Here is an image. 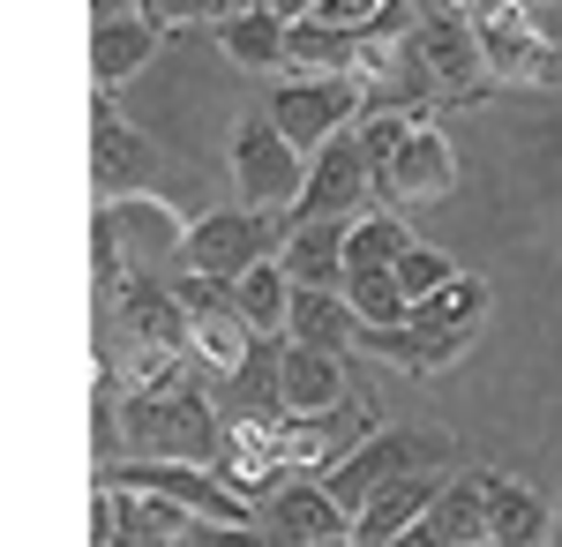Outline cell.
Segmentation results:
<instances>
[{
    "label": "cell",
    "instance_id": "1",
    "mask_svg": "<svg viewBox=\"0 0 562 547\" xmlns=\"http://www.w3.org/2000/svg\"><path fill=\"white\" fill-rule=\"evenodd\" d=\"M435 465H450V435H442V427H375V435H360L346 458L323 472V495L346 510V517H360L383 488L420 480Z\"/></svg>",
    "mask_w": 562,
    "mask_h": 547
},
{
    "label": "cell",
    "instance_id": "2",
    "mask_svg": "<svg viewBox=\"0 0 562 547\" xmlns=\"http://www.w3.org/2000/svg\"><path fill=\"white\" fill-rule=\"evenodd\" d=\"M113 435H121L128 458H143V465H211L225 421H217L195 390H180V398H128L121 421H113Z\"/></svg>",
    "mask_w": 562,
    "mask_h": 547
},
{
    "label": "cell",
    "instance_id": "3",
    "mask_svg": "<svg viewBox=\"0 0 562 547\" xmlns=\"http://www.w3.org/2000/svg\"><path fill=\"white\" fill-rule=\"evenodd\" d=\"M405 76H413V90H428V98H450V105H480L487 98V68H480V45L473 31L450 15V8H435V15H420L413 31H405Z\"/></svg>",
    "mask_w": 562,
    "mask_h": 547
},
{
    "label": "cell",
    "instance_id": "4",
    "mask_svg": "<svg viewBox=\"0 0 562 547\" xmlns=\"http://www.w3.org/2000/svg\"><path fill=\"white\" fill-rule=\"evenodd\" d=\"M360 105H368V83L360 76H293V83L270 90V113L262 121L278 127L301 158H315L330 135H346L360 121Z\"/></svg>",
    "mask_w": 562,
    "mask_h": 547
},
{
    "label": "cell",
    "instance_id": "5",
    "mask_svg": "<svg viewBox=\"0 0 562 547\" xmlns=\"http://www.w3.org/2000/svg\"><path fill=\"white\" fill-rule=\"evenodd\" d=\"M98 233L121 248L128 278H158L166 286L180 263H188V225L158 196H113V203H98Z\"/></svg>",
    "mask_w": 562,
    "mask_h": 547
},
{
    "label": "cell",
    "instance_id": "6",
    "mask_svg": "<svg viewBox=\"0 0 562 547\" xmlns=\"http://www.w3.org/2000/svg\"><path fill=\"white\" fill-rule=\"evenodd\" d=\"M233 180H240V211H256V217L293 211L307 188V158L270 121L240 113V127H233Z\"/></svg>",
    "mask_w": 562,
    "mask_h": 547
},
{
    "label": "cell",
    "instance_id": "7",
    "mask_svg": "<svg viewBox=\"0 0 562 547\" xmlns=\"http://www.w3.org/2000/svg\"><path fill=\"white\" fill-rule=\"evenodd\" d=\"M173 300H180V323H188V353L203 368H217V376H240L256 331L240 323L233 286H217V278H173Z\"/></svg>",
    "mask_w": 562,
    "mask_h": 547
},
{
    "label": "cell",
    "instance_id": "8",
    "mask_svg": "<svg viewBox=\"0 0 562 547\" xmlns=\"http://www.w3.org/2000/svg\"><path fill=\"white\" fill-rule=\"evenodd\" d=\"M278 248V225L256 211H203L188 225V278H217L233 286L240 270H256L262 255Z\"/></svg>",
    "mask_w": 562,
    "mask_h": 547
},
{
    "label": "cell",
    "instance_id": "9",
    "mask_svg": "<svg viewBox=\"0 0 562 547\" xmlns=\"http://www.w3.org/2000/svg\"><path fill=\"white\" fill-rule=\"evenodd\" d=\"M368 188H383L390 203H442V196L458 188V150H450V135L435 121L413 127L383 166L368 172Z\"/></svg>",
    "mask_w": 562,
    "mask_h": 547
},
{
    "label": "cell",
    "instance_id": "10",
    "mask_svg": "<svg viewBox=\"0 0 562 547\" xmlns=\"http://www.w3.org/2000/svg\"><path fill=\"white\" fill-rule=\"evenodd\" d=\"M150 166H158L150 135L121 121L113 98H98V105H90V188H98L105 203H113V196H143Z\"/></svg>",
    "mask_w": 562,
    "mask_h": 547
},
{
    "label": "cell",
    "instance_id": "11",
    "mask_svg": "<svg viewBox=\"0 0 562 547\" xmlns=\"http://www.w3.org/2000/svg\"><path fill=\"white\" fill-rule=\"evenodd\" d=\"M473 45H480V68H487L495 83H562V45L540 38L525 8L495 15V23H480Z\"/></svg>",
    "mask_w": 562,
    "mask_h": 547
},
{
    "label": "cell",
    "instance_id": "12",
    "mask_svg": "<svg viewBox=\"0 0 562 547\" xmlns=\"http://www.w3.org/2000/svg\"><path fill=\"white\" fill-rule=\"evenodd\" d=\"M360 196H368V158H360V143H352V127H346V135H330L307 158V188H301V203H293V217L346 225V217H360Z\"/></svg>",
    "mask_w": 562,
    "mask_h": 547
},
{
    "label": "cell",
    "instance_id": "13",
    "mask_svg": "<svg viewBox=\"0 0 562 547\" xmlns=\"http://www.w3.org/2000/svg\"><path fill=\"white\" fill-rule=\"evenodd\" d=\"M346 398L352 390H346L338 353H315V345H285V353H278V405H285V413L323 421V413H338Z\"/></svg>",
    "mask_w": 562,
    "mask_h": 547
},
{
    "label": "cell",
    "instance_id": "14",
    "mask_svg": "<svg viewBox=\"0 0 562 547\" xmlns=\"http://www.w3.org/2000/svg\"><path fill=\"white\" fill-rule=\"evenodd\" d=\"M352 345H360L368 360L405 368V376H435V368H458V360H465L473 331H413V323H397V331H360Z\"/></svg>",
    "mask_w": 562,
    "mask_h": 547
},
{
    "label": "cell",
    "instance_id": "15",
    "mask_svg": "<svg viewBox=\"0 0 562 547\" xmlns=\"http://www.w3.org/2000/svg\"><path fill=\"white\" fill-rule=\"evenodd\" d=\"M338 533H352V517L323 495V480H315V488H307V480L301 488L285 480V488L270 495V540L278 547H315V540H338Z\"/></svg>",
    "mask_w": 562,
    "mask_h": 547
},
{
    "label": "cell",
    "instance_id": "16",
    "mask_svg": "<svg viewBox=\"0 0 562 547\" xmlns=\"http://www.w3.org/2000/svg\"><path fill=\"white\" fill-rule=\"evenodd\" d=\"M480 495H487V540L495 547H548V510H540L532 488H518L495 465H480Z\"/></svg>",
    "mask_w": 562,
    "mask_h": 547
},
{
    "label": "cell",
    "instance_id": "17",
    "mask_svg": "<svg viewBox=\"0 0 562 547\" xmlns=\"http://www.w3.org/2000/svg\"><path fill=\"white\" fill-rule=\"evenodd\" d=\"M278 270L293 286H346V225L330 217H293L285 248H278Z\"/></svg>",
    "mask_w": 562,
    "mask_h": 547
},
{
    "label": "cell",
    "instance_id": "18",
    "mask_svg": "<svg viewBox=\"0 0 562 547\" xmlns=\"http://www.w3.org/2000/svg\"><path fill=\"white\" fill-rule=\"evenodd\" d=\"M285 337L293 345H315V353H346L352 337H360V323H352L338 286H293V300H285Z\"/></svg>",
    "mask_w": 562,
    "mask_h": 547
},
{
    "label": "cell",
    "instance_id": "19",
    "mask_svg": "<svg viewBox=\"0 0 562 547\" xmlns=\"http://www.w3.org/2000/svg\"><path fill=\"white\" fill-rule=\"evenodd\" d=\"M158 23H143V15H128V23H113V31H90V83H98V98H113V90L128 83V76H143L150 68V53H158Z\"/></svg>",
    "mask_w": 562,
    "mask_h": 547
},
{
    "label": "cell",
    "instance_id": "20",
    "mask_svg": "<svg viewBox=\"0 0 562 547\" xmlns=\"http://www.w3.org/2000/svg\"><path fill=\"white\" fill-rule=\"evenodd\" d=\"M360 53H368L360 31H330V23H307V15L285 23V68L293 76H360Z\"/></svg>",
    "mask_w": 562,
    "mask_h": 547
},
{
    "label": "cell",
    "instance_id": "21",
    "mask_svg": "<svg viewBox=\"0 0 562 547\" xmlns=\"http://www.w3.org/2000/svg\"><path fill=\"white\" fill-rule=\"evenodd\" d=\"M217 45H225V60H233V68L270 76V68H285V15H278L270 0H256V8H240V15H225V23H217Z\"/></svg>",
    "mask_w": 562,
    "mask_h": 547
},
{
    "label": "cell",
    "instance_id": "22",
    "mask_svg": "<svg viewBox=\"0 0 562 547\" xmlns=\"http://www.w3.org/2000/svg\"><path fill=\"white\" fill-rule=\"evenodd\" d=\"M428 533H435L442 547H480V540H487V495H480V472H458V480H435ZM487 547H495V540H487Z\"/></svg>",
    "mask_w": 562,
    "mask_h": 547
},
{
    "label": "cell",
    "instance_id": "23",
    "mask_svg": "<svg viewBox=\"0 0 562 547\" xmlns=\"http://www.w3.org/2000/svg\"><path fill=\"white\" fill-rule=\"evenodd\" d=\"M121 323H128L135 345H180V353H188L180 300H173V286H158V278H121Z\"/></svg>",
    "mask_w": 562,
    "mask_h": 547
},
{
    "label": "cell",
    "instance_id": "24",
    "mask_svg": "<svg viewBox=\"0 0 562 547\" xmlns=\"http://www.w3.org/2000/svg\"><path fill=\"white\" fill-rule=\"evenodd\" d=\"M428 503H435V472H420V480H397V488H383L375 503L352 517V540H360V547H390L405 525H420V517H428Z\"/></svg>",
    "mask_w": 562,
    "mask_h": 547
},
{
    "label": "cell",
    "instance_id": "25",
    "mask_svg": "<svg viewBox=\"0 0 562 547\" xmlns=\"http://www.w3.org/2000/svg\"><path fill=\"white\" fill-rule=\"evenodd\" d=\"M113 495V547H180L188 517L158 495H135V488H105Z\"/></svg>",
    "mask_w": 562,
    "mask_h": 547
},
{
    "label": "cell",
    "instance_id": "26",
    "mask_svg": "<svg viewBox=\"0 0 562 547\" xmlns=\"http://www.w3.org/2000/svg\"><path fill=\"white\" fill-rule=\"evenodd\" d=\"M480 315H487V278H442L435 293H420L413 300V331H480Z\"/></svg>",
    "mask_w": 562,
    "mask_h": 547
},
{
    "label": "cell",
    "instance_id": "27",
    "mask_svg": "<svg viewBox=\"0 0 562 547\" xmlns=\"http://www.w3.org/2000/svg\"><path fill=\"white\" fill-rule=\"evenodd\" d=\"M285 300H293V278L278 270V255H262L256 270L233 278V308L248 331H285Z\"/></svg>",
    "mask_w": 562,
    "mask_h": 547
},
{
    "label": "cell",
    "instance_id": "28",
    "mask_svg": "<svg viewBox=\"0 0 562 547\" xmlns=\"http://www.w3.org/2000/svg\"><path fill=\"white\" fill-rule=\"evenodd\" d=\"M121 382H128V398H180V390H195V368L180 345H135L121 360Z\"/></svg>",
    "mask_w": 562,
    "mask_h": 547
},
{
    "label": "cell",
    "instance_id": "29",
    "mask_svg": "<svg viewBox=\"0 0 562 547\" xmlns=\"http://www.w3.org/2000/svg\"><path fill=\"white\" fill-rule=\"evenodd\" d=\"M413 248V233L397 225L390 211H360L346 225V278L352 270H397V255Z\"/></svg>",
    "mask_w": 562,
    "mask_h": 547
},
{
    "label": "cell",
    "instance_id": "30",
    "mask_svg": "<svg viewBox=\"0 0 562 547\" xmlns=\"http://www.w3.org/2000/svg\"><path fill=\"white\" fill-rule=\"evenodd\" d=\"M307 23H330V31H360V38H405V8L397 0H307Z\"/></svg>",
    "mask_w": 562,
    "mask_h": 547
},
{
    "label": "cell",
    "instance_id": "31",
    "mask_svg": "<svg viewBox=\"0 0 562 547\" xmlns=\"http://www.w3.org/2000/svg\"><path fill=\"white\" fill-rule=\"evenodd\" d=\"M338 293H346V308H352V323H360V331H397V323L413 315V300L397 293V278H390V270H352Z\"/></svg>",
    "mask_w": 562,
    "mask_h": 547
},
{
    "label": "cell",
    "instance_id": "32",
    "mask_svg": "<svg viewBox=\"0 0 562 547\" xmlns=\"http://www.w3.org/2000/svg\"><path fill=\"white\" fill-rule=\"evenodd\" d=\"M413 127H428V105H383V113H360V127H352V143H360V158H368V172L383 166L390 150L413 135Z\"/></svg>",
    "mask_w": 562,
    "mask_h": 547
},
{
    "label": "cell",
    "instance_id": "33",
    "mask_svg": "<svg viewBox=\"0 0 562 547\" xmlns=\"http://www.w3.org/2000/svg\"><path fill=\"white\" fill-rule=\"evenodd\" d=\"M248 0H135V15L143 23H158V31H188V23H225V15H240Z\"/></svg>",
    "mask_w": 562,
    "mask_h": 547
},
{
    "label": "cell",
    "instance_id": "34",
    "mask_svg": "<svg viewBox=\"0 0 562 547\" xmlns=\"http://www.w3.org/2000/svg\"><path fill=\"white\" fill-rule=\"evenodd\" d=\"M390 278H397V293H405V300H420V293H435L442 278H458V270H450V255H442V248L413 241V248L397 255V270H390Z\"/></svg>",
    "mask_w": 562,
    "mask_h": 547
},
{
    "label": "cell",
    "instance_id": "35",
    "mask_svg": "<svg viewBox=\"0 0 562 547\" xmlns=\"http://www.w3.org/2000/svg\"><path fill=\"white\" fill-rule=\"evenodd\" d=\"M188 547H278L262 525H188Z\"/></svg>",
    "mask_w": 562,
    "mask_h": 547
},
{
    "label": "cell",
    "instance_id": "36",
    "mask_svg": "<svg viewBox=\"0 0 562 547\" xmlns=\"http://www.w3.org/2000/svg\"><path fill=\"white\" fill-rule=\"evenodd\" d=\"M90 547H113V495H105V480L90 495Z\"/></svg>",
    "mask_w": 562,
    "mask_h": 547
},
{
    "label": "cell",
    "instance_id": "37",
    "mask_svg": "<svg viewBox=\"0 0 562 547\" xmlns=\"http://www.w3.org/2000/svg\"><path fill=\"white\" fill-rule=\"evenodd\" d=\"M128 15H135V0H90V31H113Z\"/></svg>",
    "mask_w": 562,
    "mask_h": 547
},
{
    "label": "cell",
    "instance_id": "38",
    "mask_svg": "<svg viewBox=\"0 0 562 547\" xmlns=\"http://www.w3.org/2000/svg\"><path fill=\"white\" fill-rule=\"evenodd\" d=\"M390 547H442V540H435V533H428V517H420V525H405V533H397Z\"/></svg>",
    "mask_w": 562,
    "mask_h": 547
},
{
    "label": "cell",
    "instance_id": "39",
    "mask_svg": "<svg viewBox=\"0 0 562 547\" xmlns=\"http://www.w3.org/2000/svg\"><path fill=\"white\" fill-rule=\"evenodd\" d=\"M548 547H562V510H548Z\"/></svg>",
    "mask_w": 562,
    "mask_h": 547
},
{
    "label": "cell",
    "instance_id": "40",
    "mask_svg": "<svg viewBox=\"0 0 562 547\" xmlns=\"http://www.w3.org/2000/svg\"><path fill=\"white\" fill-rule=\"evenodd\" d=\"M270 8H278V15H285V23H293V8H307V0H270Z\"/></svg>",
    "mask_w": 562,
    "mask_h": 547
},
{
    "label": "cell",
    "instance_id": "41",
    "mask_svg": "<svg viewBox=\"0 0 562 547\" xmlns=\"http://www.w3.org/2000/svg\"><path fill=\"white\" fill-rule=\"evenodd\" d=\"M315 547H360V540H352V533H338V540H315Z\"/></svg>",
    "mask_w": 562,
    "mask_h": 547
},
{
    "label": "cell",
    "instance_id": "42",
    "mask_svg": "<svg viewBox=\"0 0 562 547\" xmlns=\"http://www.w3.org/2000/svg\"><path fill=\"white\" fill-rule=\"evenodd\" d=\"M518 8H540V0H518Z\"/></svg>",
    "mask_w": 562,
    "mask_h": 547
},
{
    "label": "cell",
    "instance_id": "43",
    "mask_svg": "<svg viewBox=\"0 0 562 547\" xmlns=\"http://www.w3.org/2000/svg\"><path fill=\"white\" fill-rule=\"evenodd\" d=\"M480 547H487V540H480Z\"/></svg>",
    "mask_w": 562,
    "mask_h": 547
}]
</instances>
